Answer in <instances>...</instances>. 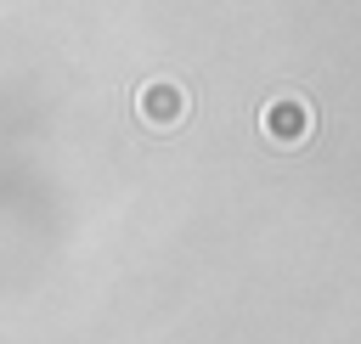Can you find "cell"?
<instances>
[{"label":"cell","mask_w":361,"mask_h":344,"mask_svg":"<svg viewBox=\"0 0 361 344\" xmlns=\"http://www.w3.org/2000/svg\"><path fill=\"white\" fill-rule=\"evenodd\" d=\"M259 135H265L271 147L293 152V147H305V141L316 135V107H310L299 90H282V96H271V102L259 107Z\"/></svg>","instance_id":"obj_2"},{"label":"cell","mask_w":361,"mask_h":344,"mask_svg":"<svg viewBox=\"0 0 361 344\" xmlns=\"http://www.w3.org/2000/svg\"><path fill=\"white\" fill-rule=\"evenodd\" d=\"M130 107H135V118H141L152 135H169V130H180V124L192 118V90H186L180 79H141Z\"/></svg>","instance_id":"obj_1"}]
</instances>
